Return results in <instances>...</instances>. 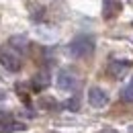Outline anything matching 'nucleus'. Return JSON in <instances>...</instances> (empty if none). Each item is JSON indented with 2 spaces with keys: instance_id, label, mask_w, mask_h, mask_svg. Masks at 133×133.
<instances>
[{
  "instance_id": "obj_7",
  "label": "nucleus",
  "mask_w": 133,
  "mask_h": 133,
  "mask_svg": "<svg viewBox=\"0 0 133 133\" xmlns=\"http://www.w3.org/2000/svg\"><path fill=\"white\" fill-rule=\"evenodd\" d=\"M49 84V78H47V74H37L33 80V86L37 88V90H41V88H45Z\"/></svg>"
},
{
  "instance_id": "obj_4",
  "label": "nucleus",
  "mask_w": 133,
  "mask_h": 133,
  "mask_svg": "<svg viewBox=\"0 0 133 133\" xmlns=\"http://www.w3.org/2000/svg\"><path fill=\"white\" fill-rule=\"evenodd\" d=\"M55 82H57V88H59V90H66V92H72V90L76 88V84H78L76 82V76H74L70 70H59Z\"/></svg>"
},
{
  "instance_id": "obj_9",
  "label": "nucleus",
  "mask_w": 133,
  "mask_h": 133,
  "mask_svg": "<svg viewBox=\"0 0 133 133\" xmlns=\"http://www.w3.org/2000/svg\"><path fill=\"white\" fill-rule=\"evenodd\" d=\"M121 98L125 100V102H133V84H129V86L121 92Z\"/></svg>"
},
{
  "instance_id": "obj_10",
  "label": "nucleus",
  "mask_w": 133,
  "mask_h": 133,
  "mask_svg": "<svg viewBox=\"0 0 133 133\" xmlns=\"http://www.w3.org/2000/svg\"><path fill=\"white\" fill-rule=\"evenodd\" d=\"M129 131H131V133H133V125H131V127H129Z\"/></svg>"
},
{
  "instance_id": "obj_6",
  "label": "nucleus",
  "mask_w": 133,
  "mask_h": 133,
  "mask_svg": "<svg viewBox=\"0 0 133 133\" xmlns=\"http://www.w3.org/2000/svg\"><path fill=\"white\" fill-rule=\"evenodd\" d=\"M131 66H133L131 62H121V59H113V62L109 64V68H107V70H109V72L113 74V78H123V76H125V72H127V70H129Z\"/></svg>"
},
{
  "instance_id": "obj_2",
  "label": "nucleus",
  "mask_w": 133,
  "mask_h": 133,
  "mask_svg": "<svg viewBox=\"0 0 133 133\" xmlns=\"http://www.w3.org/2000/svg\"><path fill=\"white\" fill-rule=\"evenodd\" d=\"M0 64L6 68L8 72H18L21 66H23V62H21V55H18L15 47H2L0 49Z\"/></svg>"
},
{
  "instance_id": "obj_5",
  "label": "nucleus",
  "mask_w": 133,
  "mask_h": 133,
  "mask_svg": "<svg viewBox=\"0 0 133 133\" xmlns=\"http://www.w3.org/2000/svg\"><path fill=\"white\" fill-rule=\"evenodd\" d=\"M123 10L121 0H102V17L104 18H115Z\"/></svg>"
},
{
  "instance_id": "obj_8",
  "label": "nucleus",
  "mask_w": 133,
  "mask_h": 133,
  "mask_svg": "<svg viewBox=\"0 0 133 133\" xmlns=\"http://www.w3.org/2000/svg\"><path fill=\"white\" fill-rule=\"evenodd\" d=\"M39 107H41V109H55V107H57V102H55L53 98H47V96H43V98L39 100Z\"/></svg>"
},
{
  "instance_id": "obj_1",
  "label": "nucleus",
  "mask_w": 133,
  "mask_h": 133,
  "mask_svg": "<svg viewBox=\"0 0 133 133\" xmlns=\"http://www.w3.org/2000/svg\"><path fill=\"white\" fill-rule=\"evenodd\" d=\"M68 51H70L74 57H78V59L88 57V55L94 51V39H92L90 35H78V37L72 39V43H70Z\"/></svg>"
},
{
  "instance_id": "obj_3",
  "label": "nucleus",
  "mask_w": 133,
  "mask_h": 133,
  "mask_svg": "<svg viewBox=\"0 0 133 133\" xmlns=\"http://www.w3.org/2000/svg\"><path fill=\"white\" fill-rule=\"evenodd\" d=\"M109 92L104 90V88H100V86H92L90 90H88V102H90V107H94V109H104L107 104H109Z\"/></svg>"
}]
</instances>
